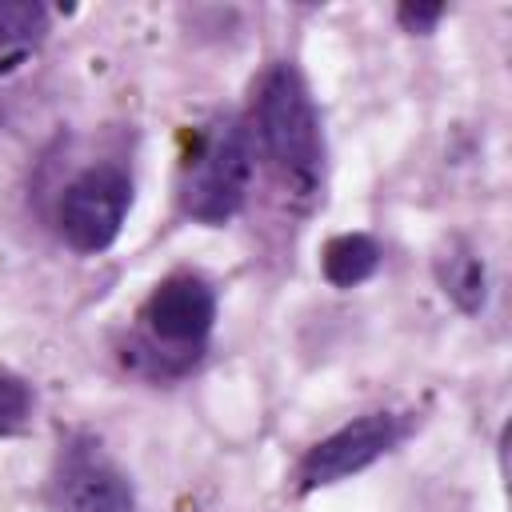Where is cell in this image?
<instances>
[{"mask_svg": "<svg viewBox=\"0 0 512 512\" xmlns=\"http://www.w3.org/2000/svg\"><path fill=\"white\" fill-rule=\"evenodd\" d=\"M380 268V248L364 232H344L324 244V276L336 288H356Z\"/></svg>", "mask_w": 512, "mask_h": 512, "instance_id": "obj_9", "label": "cell"}, {"mask_svg": "<svg viewBox=\"0 0 512 512\" xmlns=\"http://www.w3.org/2000/svg\"><path fill=\"white\" fill-rule=\"evenodd\" d=\"M440 16H444L440 4H400V8H396V20H400L408 32H428Z\"/></svg>", "mask_w": 512, "mask_h": 512, "instance_id": "obj_11", "label": "cell"}, {"mask_svg": "<svg viewBox=\"0 0 512 512\" xmlns=\"http://www.w3.org/2000/svg\"><path fill=\"white\" fill-rule=\"evenodd\" d=\"M60 512H136L132 484L108 460L76 456L60 476Z\"/></svg>", "mask_w": 512, "mask_h": 512, "instance_id": "obj_6", "label": "cell"}, {"mask_svg": "<svg viewBox=\"0 0 512 512\" xmlns=\"http://www.w3.org/2000/svg\"><path fill=\"white\" fill-rule=\"evenodd\" d=\"M132 180L116 164L84 168L60 196V232L76 252H104L128 216Z\"/></svg>", "mask_w": 512, "mask_h": 512, "instance_id": "obj_3", "label": "cell"}, {"mask_svg": "<svg viewBox=\"0 0 512 512\" xmlns=\"http://www.w3.org/2000/svg\"><path fill=\"white\" fill-rule=\"evenodd\" d=\"M252 184V144L236 116H212L192 132L180 160V208L200 224H224L244 208Z\"/></svg>", "mask_w": 512, "mask_h": 512, "instance_id": "obj_2", "label": "cell"}, {"mask_svg": "<svg viewBox=\"0 0 512 512\" xmlns=\"http://www.w3.org/2000/svg\"><path fill=\"white\" fill-rule=\"evenodd\" d=\"M396 440V420L384 412L360 416L344 428H336L332 436H324L320 444L308 448V456L300 460V488H324L336 484L360 468H368L372 460H380Z\"/></svg>", "mask_w": 512, "mask_h": 512, "instance_id": "obj_4", "label": "cell"}, {"mask_svg": "<svg viewBox=\"0 0 512 512\" xmlns=\"http://www.w3.org/2000/svg\"><path fill=\"white\" fill-rule=\"evenodd\" d=\"M436 276H440V288L456 300V308H464V312H480L484 308L488 272H484V260L472 248L448 244V252L436 260Z\"/></svg>", "mask_w": 512, "mask_h": 512, "instance_id": "obj_8", "label": "cell"}, {"mask_svg": "<svg viewBox=\"0 0 512 512\" xmlns=\"http://www.w3.org/2000/svg\"><path fill=\"white\" fill-rule=\"evenodd\" d=\"M252 128H256L264 160L276 168V176L288 184V192L300 200L316 196L324 140H320V120H316L312 96L304 88V76L292 64L280 60L260 76L256 104H252Z\"/></svg>", "mask_w": 512, "mask_h": 512, "instance_id": "obj_1", "label": "cell"}, {"mask_svg": "<svg viewBox=\"0 0 512 512\" xmlns=\"http://www.w3.org/2000/svg\"><path fill=\"white\" fill-rule=\"evenodd\" d=\"M48 12L36 0H0V76L16 72L44 40Z\"/></svg>", "mask_w": 512, "mask_h": 512, "instance_id": "obj_7", "label": "cell"}, {"mask_svg": "<svg viewBox=\"0 0 512 512\" xmlns=\"http://www.w3.org/2000/svg\"><path fill=\"white\" fill-rule=\"evenodd\" d=\"M216 320V292L196 280V276H172L164 280L148 304H144V324L160 344H196L212 332Z\"/></svg>", "mask_w": 512, "mask_h": 512, "instance_id": "obj_5", "label": "cell"}, {"mask_svg": "<svg viewBox=\"0 0 512 512\" xmlns=\"http://www.w3.org/2000/svg\"><path fill=\"white\" fill-rule=\"evenodd\" d=\"M28 408H32V396H28L24 380L0 372V436L16 432L28 420Z\"/></svg>", "mask_w": 512, "mask_h": 512, "instance_id": "obj_10", "label": "cell"}]
</instances>
